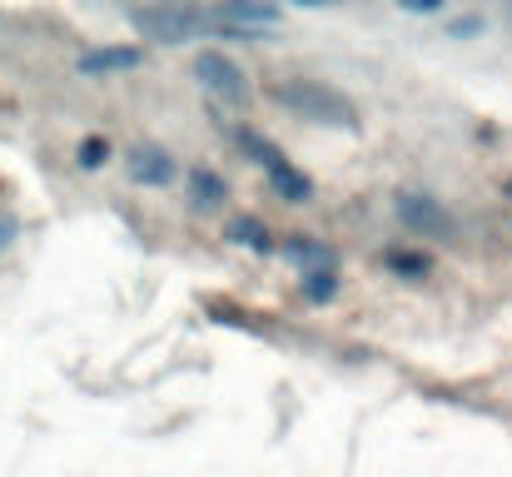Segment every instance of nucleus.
Here are the masks:
<instances>
[{"label": "nucleus", "mask_w": 512, "mask_h": 477, "mask_svg": "<svg viewBox=\"0 0 512 477\" xmlns=\"http://www.w3.org/2000/svg\"><path fill=\"white\" fill-rule=\"evenodd\" d=\"M224 239L239 244V249H249V254H274V249H279L274 234H269V224L254 219V214H234V219L224 224Z\"/></svg>", "instance_id": "9"}, {"label": "nucleus", "mask_w": 512, "mask_h": 477, "mask_svg": "<svg viewBox=\"0 0 512 477\" xmlns=\"http://www.w3.org/2000/svg\"><path fill=\"white\" fill-rule=\"evenodd\" d=\"M503 20H508V30H512V5H508V10H503Z\"/></svg>", "instance_id": "19"}, {"label": "nucleus", "mask_w": 512, "mask_h": 477, "mask_svg": "<svg viewBox=\"0 0 512 477\" xmlns=\"http://www.w3.org/2000/svg\"><path fill=\"white\" fill-rule=\"evenodd\" d=\"M403 10H408V15H433V10H438V0H423V5H418V0H408Z\"/></svg>", "instance_id": "16"}, {"label": "nucleus", "mask_w": 512, "mask_h": 477, "mask_svg": "<svg viewBox=\"0 0 512 477\" xmlns=\"http://www.w3.org/2000/svg\"><path fill=\"white\" fill-rule=\"evenodd\" d=\"M10 234H15V219H5V214H0V249L10 244Z\"/></svg>", "instance_id": "17"}, {"label": "nucleus", "mask_w": 512, "mask_h": 477, "mask_svg": "<svg viewBox=\"0 0 512 477\" xmlns=\"http://www.w3.org/2000/svg\"><path fill=\"white\" fill-rule=\"evenodd\" d=\"M503 194H508V199H512V174H508V179H503Z\"/></svg>", "instance_id": "18"}, {"label": "nucleus", "mask_w": 512, "mask_h": 477, "mask_svg": "<svg viewBox=\"0 0 512 477\" xmlns=\"http://www.w3.org/2000/svg\"><path fill=\"white\" fill-rule=\"evenodd\" d=\"M75 164H80V169H105V164H110V140H105V135H85V140L75 145Z\"/></svg>", "instance_id": "14"}, {"label": "nucleus", "mask_w": 512, "mask_h": 477, "mask_svg": "<svg viewBox=\"0 0 512 477\" xmlns=\"http://www.w3.org/2000/svg\"><path fill=\"white\" fill-rule=\"evenodd\" d=\"M279 249H284L304 274H309V269H334V249H329V244H319V239H309V234H289Z\"/></svg>", "instance_id": "11"}, {"label": "nucleus", "mask_w": 512, "mask_h": 477, "mask_svg": "<svg viewBox=\"0 0 512 477\" xmlns=\"http://www.w3.org/2000/svg\"><path fill=\"white\" fill-rule=\"evenodd\" d=\"M383 269L398 274V279H408V284H423V279L433 274V259H428L423 249H403V244H393V249H383Z\"/></svg>", "instance_id": "10"}, {"label": "nucleus", "mask_w": 512, "mask_h": 477, "mask_svg": "<svg viewBox=\"0 0 512 477\" xmlns=\"http://www.w3.org/2000/svg\"><path fill=\"white\" fill-rule=\"evenodd\" d=\"M393 214H398V224L413 234V239H453L458 234V219L448 214V204L443 199H433V194H413V189H398L393 194Z\"/></svg>", "instance_id": "4"}, {"label": "nucleus", "mask_w": 512, "mask_h": 477, "mask_svg": "<svg viewBox=\"0 0 512 477\" xmlns=\"http://www.w3.org/2000/svg\"><path fill=\"white\" fill-rule=\"evenodd\" d=\"M448 35H453V40H463V35H483V15H458V20L448 25Z\"/></svg>", "instance_id": "15"}, {"label": "nucleus", "mask_w": 512, "mask_h": 477, "mask_svg": "<svg viewBox=\"0 0 512 477\" xmlns=\"http://www.w3.org/2000/svg\"><path fill=\"white\" fill-rule=\"evenodd\" d=\"M259 169H264V179H269V189H274L279 199H289V204H309V199H314V179H309L304 169H294L284 150L269 159V164H259Z\"/></svg>", "instance_id": "7"}, {"label": "nucleus", "mask_w": 512, "mask_h": 477, "mask_svg": "<svg viewBox=\"0 0 512 477\" xmlns=\"http://www.w3.org/2000/svg\"><path fill=\"white\" fill-rule=\"evenodd\" d=\"M125 169H130V179L145 184V189H170L174 179H179V159H174L170 150H160V145H135V150L125 155Z\"/></svg>", "instance_id": "5"}, {"label": "nucleus", "mask_w": 512, "mask_h": 477, "mask_svg": "<svg viewBox=\"0 0 512 477\" xmlns=\"http://www.w3.org/2000/svg\"><path fill=\"white\" fill-rule=\"evenodd\" d=\"M269 100L284 105V110L299 115V120L334 125V130H358V110H353V100L339 95L334 85H324V80H304V75L274 80V85H269Z\"/></svg>", "instance_id": "1"}, {"label": "nucleus", "mask_w": 512, "mask_h": 477, "mask_svg": "<svg viewBox=\"0 0 512 477\" xmlns=\"http://www.w3.org/2000/svg\"><path fill=\"white\" fill-rule=\"evenodd\" d=\"M189 70H194L199 90H204V95H214V100H219V105H229V110H244V105L254 100V90H249L244 70H239L224 50H199Z\"/></svg>", "instance_id": "3"}, {"label": "nucleus", "mask_w": 512, "mask_h": 477, "mask_svg": "<svg viewBox=\"0 0 512 477\" xmlns=\"http://www.w3.org/2000/svg\"><path fill=\"white\" fill-rule=\"evenodd\" d=\"M75 65H80V75H90V80H100V75H125V70H140V65H145V50H140V45H95V50H85Z\"/></svg>", "instance_id": "6"}, {"label": "nucleus", "mask_w": 512, "mask_h": 477, "mask_svg": "<svg viewBox=\"0 0 512 477\" xmlns=\"http://www.w3.org/2000/svg\"><path fill=\"white\" fill-rule=\"evenodd\" d=\"M343 289V279L334 269H309L304 279H299V294H304V304H334Z\"/></svg>", "instance_id": "12"}, {"label": "nucleus", "mask_w": 512, "mask_h": 477, "mask_svg": "<svg viewBox=\"0 0 512 477\" xmlns=\"http://www.w3.org/2000/svg\"><path fill=\"white\" fill-rule=\"evenodd\" d=\"M184 189H189V204L194 209H224V199H229L224 174H214L209 164H189L184 169Z\"/></svg>", "instance_id": "8"}, {"label": "nucleus", "mask_w": 512, "mask_h": 477, "mask_svg": "<svg viewBox=\"0 0 512 477\" xmlns=\"http://www.w3.org/2000/svg\"><path fill=\"white\" fill-rule=\"evenodd\" d=\"M229 140H234V145H239L244 155L254 159V164H269V159L279 155V145H274V140H264V135L244 130V125H234V130H229Z\"/></svg>", "instance_id": "13"}, {"label": "nucleus", "mask_w": 512, "mask_h": 477, "mask_svg": "<svg viewBox=\"0 0 512 477\" xmlns=\"http://www.w3.org/2000/svg\"><path fill=\"white\" fill-rule=\"evenodd\" d=\"M130 25L135 35L155 45H189V40L214 35V15L204 5H145V10H130Z\"/></svg>", "instance_id": "2"}]
</instances>
